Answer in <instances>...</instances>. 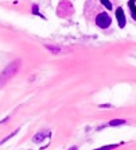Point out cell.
Returning a JSON list of instances; mask_svg holds the SVG:
<instances>
[{"mask_svg":"<svg viewBox=\"0 0 136 150\" xmlns=\"http://www.w3.org/2000/svg\"><path fill=\"white\" fill-rule=\"evenodd\" d=\"M20 65H22V61L18 58V59H15V61L10 62L3 71L0 72V88H3L12 77H15V75L20 69Z\"/></svg>","mask_w":136,"mask_h":150,"instance_id":"obj_1","label":"cell"},{"mask_svg":"<svg viewBox=\"0 0 136 150\" xmlns=\"http://www.w3.org/2000/svg\"><path fill=\"white\" fill-rule=\"evenodd\" d=\"M96 26L98 28H102V30H106L112 26V18L108 12H98L97 16H96Z\"/></svg>","mask_w":136,"mask_h":150,"instance_id":"obj_2","label":"cell"},{"mask_svg":"<svg viewBox=\"0 0 136 150\" xmlns=\"http://www.w3.org/2000/svg\"><path fill=\"white\" fill-rule=\"evenodd\" d=\"M115 16H116L119 27L124 28L125 24H127V18H125V12H124V10H123V7H117L116 10H115Z\"/></svg>","mask_w":136,"mask_h":150,"instance_id":"obj_3","label":"cell"},{"mask_svg":"<svg viewBox=\"0 0 136 150\" xmlns=\"http://www.w3.org/2000/svg\"><path fill=\"white\" fill-rule=\"evenodd\" d=\"M45 48L50 51L51 54H62L63 51H65L61 46H58V45H46Z\"/></svg>","mask_w":136,"mask_h":150,"instance_id":"obj_4","label":"cell"},{"mask_svg":"<svg viewBox=\"0 0 136 150\" xmlns=\"http://www.w3.org/2000/svg\"><path fill=\"white\" fill-rule=\"evenodd\" d=\"M128 8H129V15L132 20L136 22V0H128Z\"/></svg>","mask_w":136,"mask_h":150,"instance_id":"obj_5","label":"cell"},{"mask_svg":"<svg viewBox=\"0 0 136 150\" xmlns=\"http://www.w3.org/2000/svg\"><path fill=\"white\" fill-rule=\"evenodd\" d=\"M47 135H49V133H46V131H39V133H36V134L32 137V141L36 143H41L42 141H45V138H46Z\"/></svg>","mask_w":136,"mask_h":150,"instance_id":"obj_6","label":"cell"},{"mask_svg":"<svg viewBox=\"0 0 136 150\" xmlns=\"http://www.w3.org/2000/svg\"><path fill=\"white\" fill-rule=\"evenodd\" d=\"M125 123H127V120H125V119L117 118V119H112V120H109L108 126H111V127H117V126H123V124H125Z\"/></svg>","mask_w":136,"mask_h":150,"instance_id":"obj_7","label":"cell"},{"mask_svg":"<svg viewBox=\"0 0 136 150\" xmlns=\"http://www.w3.org/2000/svg\"><path fill=\"white\" fill-rule=\"evenodd\" d=\"M100 3H101V6L105 10H108V11H112L113 10V4L111 0H100Z\"/></svg>","mask_w":136,"mask_h":150,"instance_id":"obj_8","label":"cell"},{"mask_svg":"<svg viewBox=\"0 0 136 150\" xmlns=\"http://www.w3.org/2000/svg\"><path fill=\"white\" fill-rule=\"evenodd\" d=\"M120 146V143H113V145H105V146H101L98 147V149H94V150H113L116 149V147Z\"/></svg>","mask_w":136,"mask_h":150,"instance_id":"obj_9","label":"cell"},{"mask_svg":"<svg viewBox=\"0 0 136 150\" xmlns=\"http://www.w3.org/2000/svg\"><path fill=\"white\" fill-rule=\"evenodd\" d=\"M19 130H20V129H16V130L14 131V133H11V134H10V135H7V137H5V138H4V139H1V141H0V145H3L4 142H7L8 139H11L12 137H14V135H16V134H18V133H19Z\"/></svg>","mask_w":136,"mask_h":150,"instance_id":"obj_10","label":"cell"},{"mask_svg":"<svg viewBox=\"0 0 136 150\" xmlns=\"http://www.w3.org/2000/svg\"><path fill=\"white\" fill-rule=\"evenodd\" d=\"M31 12H32V14H35V15H38V16H41V18H43V19H45V16H43L42 14L39 12V7H38V4H34V6H32Z\"/></svg>","mask_w":136,"mask_h":150,"instance_id":"obj_11","label":"cell"},{"mask_svg":"<svg viewBox=\"0 0 136 150\" xmlns=\"http://www.w3.org/2000/svg\"><path fill=\"white\" fill-rule=\"evenodd\" d=\"M69 150H78V147H77V146H71Z\"/></svg>","mask_w":136,"mask_h":150,"instance_id":"obj_12","label":"cell"}]
</instances>
